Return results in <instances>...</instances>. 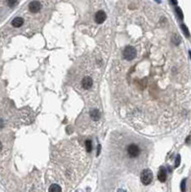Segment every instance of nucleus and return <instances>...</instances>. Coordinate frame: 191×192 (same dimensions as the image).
<instances>
[{"mask_svg":"<svg viewBox=\"0 0 191 192\" xmlns=\"http://www.w3.org/2000/svg\"><path fill=\"white\" fill-rule=\"evenodd\" d=\"M140 180L141 183H143L144 186H148L149 183H151V182L153 181V173L150 169H145L141 172L140 174Z\"/></svg>","mask_w":191,"mask_h":192,"instance_id":"nucleus-1","label":"nucleus"},{"mask_svg":"<svg viewBox=\"0 0 191 192\" xmlns=\"http://www.w3.org/2000/svg\"><path fill=\"white\" fill-rule=\"evenodd\" d=\"M123 56L127 61H132L134 60L136 56V51L133 46H127V47L124 49V52H123Z\"/></svg>","mask_w":191,"mask_h":192,"instance_id":"nucleus-2","label":"nucleus"},{"mask_svg":"<svg viewBox=\"0 0 191 192\" xmlns=\"http://www.w3.org/2000/svg\"><path fill=\"white\" fill-rule=\"evenodd\" d=\"M127 152H128V155L131 157H137L139 156V154H140V149H139V147L136 144L132 143V144H130L128 146Z\"/></svg>","mask_w":191,"mask_h":192,"instance_id":"nucleus-3","label":"nucleus"},{"mask_svg":"<svg viewBox=\"0 0 191 192\" xmlns=\"http://www.w3.org/2000/svg\"><path fill=\"white\" fill-rule=\"evenodd\" d=\"M41 3L38 2V1H32L31 3L29 4V10H30V12L31 13H38V11L41 10Z\"/></svg>","mask_w":191,"mask_h":192,"instance_id":"nucleus-4","label":"nucleus"},{"mask_svg":"<svg viewBox=\"0 0 191 192\" xmlns=\"http://www.w3.org/2000/svg\"><path fill=\"white\" fill-rule=\"evenodd\" d=\"M107 18V16H106V13L104 12V11H98L97 13L95 14V21L97 22V23H103Z\"/></svg>","mask_w":191,"mask_h":192,"instance_id":"nucleus-5","label":"nucleus"},{"mask_svg":"<svg viewBox=\"0 0 191 192\" xmlns=\"http://www.w3.org/2000/svg\"><path fill=\"white\" fill-rule=\"evenodd\" d=\"M92 84H93V81L88 76L85 77V78L82 80V87H83V88H85V89H89L92 87Z\"/></svg>","mask_w":191,"mask_h":192,"instance_id":"nucleus-6","label":"nucleus"},{"mask_svg":"<svg viewBox=\"0 0 191 192\" xmlns=\"http://www.w3.org/2000/svg\"><path fill=\"white\" fill-rule=\"evenodd\" d=\"M157 178L160 180L161 183H164L166 181V178H167V173H166V170L164 167H160V172L157 174Z\"/></svg>","mask_w":191,"mask_h":192,"instance_id":"nucleus-7","label":"nucleus"},{"mask_svg":"<svg viewBox=\"0 0 191 192\" xmlns=\"http://www.w3.org/2000/svg\"><path fill=\"white\" fill-rule=\"evenodd\" d=\"M23 22H24V20H23L22 17H16V18L13 19L12 25H13L14 27H16V28H18V27L23 25Z\"/></svg>","mask_w":191,"mask_h":192,"instance_id":"nucleus-8","label":"nucleus"},{"mask_svg":"<svg viewBox=\"0 0 191 192\" xmlns=\"http://www.w3.org/2000/svg\"><path fill=\"white\" fill-rule=\"evenodd\" d=\"M90 116L93 120L97 121V120L100 118V112H99L97 110H92L90 111Z\"/></svg>","mask_w":191,"mask_h":192,"instance_id":"nucleus-9","label":"nucleus"},{"mask_svg":"<svg viewBox=\"0 0 191 192\" xmlns=\"http://www.w3.org/2000/svg\"><path fill=\"white\" fill-rule=\"evenodd\" d=\"M49 192H62V188H61V186L56 184V183H54L52 186L49 187Z\"/></svg>","mask_w":191,"mask_h":192,"instance_id":"nucleus-10","label":"nucleus"},{"mask_svg":"<svg viewBox=\"0 0 191 192\" xmlns=\"http://www.w3.org/2000/svg\"><path fill=\"white\" fill-rule=\"evenodd\" d=\"M85 150H87L88 153H90L91 150H92V142L89 139L85 140Z\"/></svg>","mask_w":191,"mask_h":192,"instance_id":"nucleus-11","label":"nucleus"},{"mask_svg":"<svg viewBox=\"0 0 191 192\" xmlns=\"http://www.w3.org/2000/svg\"><path fill=\"white\" fill-rule=\"evenodd\" d=\"M181 27H182V31H183V33H185V35L186 36L187 38H189V37H190V34H189V31H188L187 27H186L185 24H182V25H181Z\"/></svg>","mask_w":191,"mask_h":192,"instance_id":"nucleus-12","label":"nucleus"},{"mask_svg":"<svg viewBox=\"0 0 191 192\" xmlns=\"http://www.w3.org/2000/svg\"><path fill=\"white\" fill-rule=\"evenodd\" d=\"M176 13H177V15H178L179 18H180V19H182V18H183V15H182V10L180 9L179 7H176Z\"/></svg>","mask_w":191,"mask_h":192,"instance_id":"nucleus-13","label":"nucleus"},{"mask_svg":"<svg viewBox=\"0 0 191 192\" xmlns=\"http://www.w3.org/2000/svg\"><path fill=\"white\" fill-rule=\"evenodd\" d=\"M180 41H181V38H180L179 36H174V37H173V42L175 44L178 45V44L180 43Z\"/></svg>","mask_w":191,"mask_h":192,"instance_id":"nucleus-14","label":"nucleus"},{"mask_svg":"<svg viewBox=\"0 0 191 192\" xmlns=\"http://www.w3.org/2000/svg\"><path fill=\"white\" fill-rule=\"evenodd\" d=\"M185 182L186 180H182V183H181V189H182V192H185Z\"/></svg>","mask_w":191,"mask_h":192,"instance_id":"nucleus-15","label":"nucleus"},{"mask_svg":"<svg viewBox=\"0 0 191 192\" xmlns=\"http://www.w3.org/2000/svg\"><path fill=\"white\" fill-rule=\"evenodd\" d=\"M180 162H181V156L180 155H178L177 156V157H176V163H175V166L178 167L179 165H180Z\"/></svg>","mask_w":191,"mask_h":192,"instance_id":"nucleus-16","label":"nucleus"},{"mask_svg":"<svg viewBox=\"0 0 191 192\" xmlns=\"http://www.w3.org/2000/svg\"><path fill=\"white\" fill-rule=\"evenodd\" d=\"M18 4V1H8V5L10 7H14Z\"/></svg>","mask_w":191,"mask_h":192,"instance_id":"nucleus-17","label":"nucleus"},{"mask_svg":"<svg viewBox=\"0 0 191 192\" xmlns=\"http://www.w3.org/2000/svg\"><path fill=\"white\" fill-rule=\"evenodd\" d=\"M100 151H101V145H98V151H97V156H99V154H100Z\"/></svg>","mask_w":191,"mask_h":192,"instance_id":"nucleus-18","label":"nucleus"},{"mask_svg":"<svg viewBox=\"0 0 191 192\" xmlns=\"http://www.w3.org/2000/svg\"><path fill=\"white\" fill-rule=\"evenodd\" d=\"M2 126H3V122H2V120L0 119V128H2Z\"/></svg>","mask_w":191,"mask_h":192,"instance_id":"nucleus-19","label":"nucleus"},{"mask_svg":"<svg viewBox=\"0 0 191 192\" xmlns=\"http://www.w3.org/2000/svg\"><path fill=\"white\" fill-rule=\"evenodd\" d=\"M117 192H126V191L124 190V189H118V190H117Z\"/></svg>","mask_w":191,"mask_h":192,"instance_id":"nucleus-20","label":"nucleus"},{"mask_svg":"<svg viewBox=\"0 0 191 192\" xmlns=\"http://www.w3.org/2000/svg\"><path fill=\"white\" fill-rule=\"evenodd\" d=\"M171 3H172V4H175V5H177V4H178V2H176V1H171Z\"/></svg>","mask_w":191,"mask_h":192,"instance_id":"nucleus-21","label":"nucleus"},{"mask_svg":"<svg viewBox=\"0 0 191 192\" xmlns=\"http://www.w3.org/2000/svg\"><path fill=\"white\" fill-rule=\"evenodd\" d=\"M1 150H2V143L0 141V152H1Z\"/></svg>","mask_w":191,"mask_h":192,"instance_id":"nucleus-22","label":"nucleus"},{"mask_svg":"<svg viewBox=\"0 0 191 192\" xmlns=\"http://www.w3.org/2000/svg\"><path fill=\"white\" fill-rule=\"evenodd\" d=\"M189 55H190V58H191V51L189 52Z\"/></svg>","mask_w":191,"mask_h":192,"instance_id":"nucleus-23","label":"nucleus"}]
</instances>
